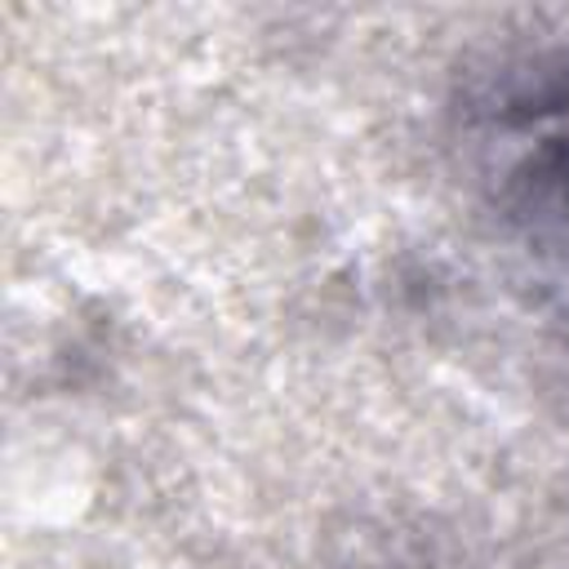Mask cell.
Listing matches in <instances>:
<instances>
[{"mask_svg":"<svg viewBox=\"0 0 569 569\" xmlns=\"http://www.w3.org/2000/svg\"><path fill=\"white\" fill-rule=\"evenodd\" d=\"M542 133L533 142L529 182H533V209H551L569 218V93L547 102L538 111Z\"/></svg>","mask_w":569,"mask_h":569,"instance_id":"cell-1","label":"cell"}]
</instances>
